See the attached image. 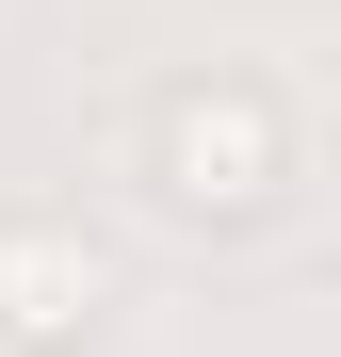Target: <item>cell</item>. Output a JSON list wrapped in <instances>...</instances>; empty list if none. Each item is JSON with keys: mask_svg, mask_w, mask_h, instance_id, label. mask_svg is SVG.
I'll return each mask as SVG.
<instances>
[{"mask_svg": "<svg viewBox=\"0 0 341 357\" xmlns=\"http://www.w3.org/2000/svg\"><path fill=\"white\" fill-rule=\"evenodd\" d=\"M98 309H114V244L82 211L17 195V211H0V357H82Z\"/></svg>", "mask_w": 341, "mask_h": 357, "instance_id": "2", "label": "cell"}, {"mask_svg": "<svg viewBox=\"0 0 341 357\" xmlns=\"http://www.w3.org/2000/svg\"><path fill=\"white\" fill-rule=\"evenodd\" d=\"M146 195L179 227H260L276 195H293V114H276L244 66L227 82H162L146 98Z\"/></svg>", "mask_w": 341, "mask_h": 357, "instance_id": "1", "label": "cell"}]
</instances>
